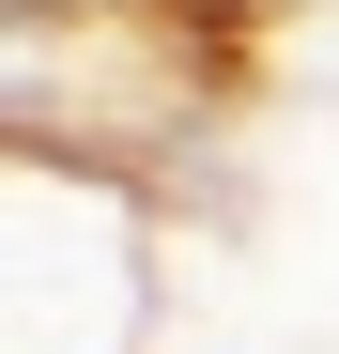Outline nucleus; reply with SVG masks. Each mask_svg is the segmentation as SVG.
<instances>
[{"mask_svg": "<svg viewBox=\"0 0 339 354\" xmlns=\"http://www.w3.org/2000/svg\"><path fill=\"white\" fill-rule=\"evenodd\" d=\"M170 216L139 169L0 139V354H154Z\"/></svg>", "mask_w": 339, "mask_h": 354, "instance_id": "1", "label": "nucleus"}, {"mask_svg": "<svg viewBox=\"0 0 339 354\" xmlns=\"http://www.w3.org/2000/svg\"><path fill=\"white\" fill-rule=\"evenodd\" d=\"M247 93H339V0H309V16H262V31H247Z\"/></svg>", "mask_w": 339, "mask_h": 354, "instance_id": "2", "label": "nucleus"}, {"mask_svg": "<svg viewBox=\"0 0 339 354\" xmlns=\"http://www.w3.org/2000/svg\"><path fill=\"white\" fill-rule=\"evenodd\" d=\"M262 16H309V0H232V31H262Z\"/></svg>", "mask_w": 339, "mask_h": 354, "instance_id": "3", "label": "nucleus"}]
</instances>
